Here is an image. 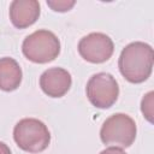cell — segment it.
Returning a JSON list of instances; mask_svg holds the SVG:
<instances>
[{
  "label": "cell",
  "mask_w": 154,
  "mask_h": 154,
  "mask_svg": "<svg viewBox=\"0 0 154 154\" xmlns=\"http://www.w3.org/2000/svg\"><path fill=\"white\" fill-rule=\"evenodd\" d=\"M154 63L153 48L144 42H131L123 48L118 66L123 77L130 83H142L152 73Z\"/></svg>",
  "instance_id": "obj_1"
},
{
  "label": "cell",
  "mask_w": 154,
  "mask_h": 154,
  "mask_svg": "<svg viewBox=\"0 0 154 154\" xmlns=\"http://www.w3.org/2000/svg\"><path fill=\"white\" fill-rule=\"evenodd\" d=\"M13 140L22 150L40 153L48 147L51 134L41 120L36 118H24L14 125Z\"/></svg>",
  "instance_id": "obj_2"
},
{
  "label": "cell",
  "mask_w": 154,
  "mask_h": 154,
  "mask_svg": "<svg viewBox=\"0 0 154 154\" xmlns=\"http://www.w3.org/2000/svg\"><path fill=\"white\" fill-rule=\"evenodd\" d=\"M23 54L26 59L36 64L53 61L60 53V41L49 30H36L28 35L22 45Z\"/></svg>",
  "instance_id": "obj_3"
},
{
  "label": "cell",
  "mask_w": 154,
  "mask_h": 154,
  "mask_svg": "<svg viewBox=\"0 0 154 154\" xmlns=\"http://www.w3.org/2000/svg\"><path fill=\"white\" fill-rule=\"evenodd\" d=\"M135 120L124 113H116L108 117L101 126L100 138L103 144L116 148H128L136 138Z\"/></svg>",
  "instance_id": "obj_4"
},
{
  "label": "cell",
  "mask_w": 154,
  "mask_h": 154,
  "mask_svg": "<svg viewBox=\"0 0 154 154\" xmlns=\"http://www.w3.org/2000/svg\"><path fill=\"white\" fill-rule=\"evenodd\" d=\"M85 91L93 106L97 108H109L118 99L119 85L111 73L99 72L89 78Z\"/></svg>",
  "instance_id": "obj_5"
},
{
  "label": "cell",
  "mask_w": 154,
  "mask_h": 154,
  "mask_svg": "<svg viewBox=\"0 0 154 154\" xmlns=\"http://www.w3.org/2000/svg\"><path fill=\"white\" fill-rule=\"evenodd\" d=\"M114 51L112 38L102 32H91L82 37L78 42L79 55L93 64H101L107 61Z\"/></svg>",
  "instance_id": "obj_6"
},
{
  "label": "cell",
  "mask_w": 154,
  "mask_h": 154,
  "mask_svg": "<svg viewBox=\"0 0 154 154\" xmlns=\"http://www.w3.org/2000/svg\"><path fill=\"white\" fill-rule=\"evenodd\" d=\"M72 78L69 71L61 67H51L40 77L42 91L51 97H61L71 88Z\"/></svg>",
  "instance_id": "obj_7"
},
{
  "label": "cell",
  "mask_w": 154,
  "mask_h": 154,
  "mask_svg": "<svg viewBox=\"0 0 154 154\" xmlns=\"http://www.w3.org/2000/svg\"><path fill=\"white\" fill-rule=\"evenodd\" d=\"M40 16V4L36 0H14L10 5L11 23L18 28L24 29L32 25Z\"/></svg>",
  "instance_id": "obj_8"
},
{
  "label": "cell",
  "mask_w": 154,
  "mask_h": 154,
  "mask_svg": "<svg viewBox=\"0 0 154 154\" xmlns=\"http://www.w3.org/2000/svg\"><path fill=\"white\" fill-rule=\"evenodd\" d=\"M22 69L13 58H0V89L4 91L16 90L22 82Z\"/></svg>",
  "instance_id": "obj_9"
},
{
  "label": "cell",
  "mask_w": 154,
  "mask_h": 154,
  "mask_svg": "<svg viewBox=\"0 0 154 154\" xmlns=\"http://www.w3.org/2000/svg\"><path fill=\"white\" fill-rule=\"evenodd\" d=\"M153 91H149L143 99H142V103H141V111L143 113V116L146 117V119L148 122H153Z\"/></svg>",
  "instance_id": "obj_10"
},
{
  "label": "cell",
  "mask_w": 154,
  "mask_h": 154,
  "mask_svg": "<svg viewBox=\"0 0 154 154\" xmlns=\"http://www.w3.org/2000/svg\"><path fill=\"white\" fill-rule=\"evenodd\" d=\"M47 5L52 7L54 11L66 12L75 5V1H47Z\"/></svg>",
  "instance_id": "obj_11"
},
{
  "label": "cell",
  "mask_w": 154,
  "mask_h": 154,
  "mask_svg": "<svg viewBox=\"0 0 154 154\" xmlns=\"http://www.w3.org/2000/svg\"><path fill=\"white\" fill-rule=\"evenodd\" d=\"M100 154H126L125 152H123L120 148H116V147H109L103 149Z\"/></svg>",
  "instance_id": "obj_12"
},
{
  "label": "cell",
  "mask_w": 154,
  "mask_h": 154,
  "mask_svg": "<svg viewBox=\"0 0 154 154\" xmlns=\"http://www.w3.org/2000/svg\"><path fill=\"white\" fill-rule=\"evenodd\" d=\"M0 154H12L10 147L4 142H0Z\"/></svg>",
  "instance_id": "obj_13"
}]
</instances>
